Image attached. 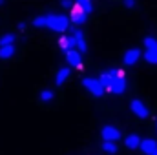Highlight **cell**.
<instances>
[{
	"instance_id": "1",
	"label": "cell",
	"mask_w": 157,
	"mask_h": 155,
	"mask_svg": "<svg viewBox=\"0 0 157 155\" xmlns=\"http://www.w3.org/2000/svg\"><path fill=\"white\" fill-rule=\"evenodd\" d=\"M33 26L35 28H49L57 33H64L70 28V20L64 15H42L33 18Z\"/></svg>"
},
{
	"instance_id": "2",
	"label": "cell",
	"mask_w": 157,
	"mask_h": 155,
	"mask_svg": "<svg viewBox=\"0 0 157 155\" xmlns=\"http://www.w3.org/2000/svg\"><path fill=\"white\" fill-rule=\"evenodd\" d=\"M82 86L93 95V97H102L104 95V84L99 80V78H91V77H84L82 78Z\"/></svg>"
},
{
	"instance_id": "3",
	"label": "cell",
	"mask_w": 157,
	"mask_h": 155,
	"mask_svg": "<svg viewBox=\"0 0 157 155\" xmlns=\"http://www.w3.org/2000/svg\"><path fill=\"white\" fill-rule=\"evenodd\" d=\"M144 46H146V51H144L146 62L157 64V40L154 37H146L144 39Z\"/></svg>"
},
{
	"instance_id": "4",
	"label": "cell",
	"mask_w": 157,
	"mask_h": 155,
	"mask_svg": "<svg viewBox=\"0 0 157 155\" xmlns=\"http://www.w3.org/2000/svg\"><path fill=\"white\" fill-rule=\"evenodd\" d=\"M70 39H71V47H77L80 53H86V40H84V35H82V31L77 29V28H73L71 29V35H70Z\"/></svg>"
},
{
	"instance_id": "5",
	"label": "cell",
	"mask_w": 157,
	"mask_h": 155,
	"mask_svg": "<svg viewBox=\"0 0 157 155\" xmlns=\"http://www.w3.org/2000/svg\"><path fill=\"white\" fill-rule=\"evenodd\" d=\"M86 17H88V13H86L78 4H75V6L71 7V22H73L75 26L84 24V22H86Z\"/></svg>"
},
{
	"instance_id": "6",
	"label": "cell",
	"mask_w": 157,
	"mask_h": 155,
	"mask_svg": "<svg viewBox=\"0 0 157 155\" xmlns=\"http://www.w3.org/2000/svg\"><path fill=\"white\" fill-rule=\"evenodd\" d=\"M130 108H132V112L139 117V119H146V117L150 115L148 108H146V106H144L139 99H133V100H132V104H130Z\"/></svg>"
},
{
	"instance_id": "7",
	"label": "cell",
	"mask_w": 157,
	"mask_h": 155,
	"mask_svg": "<svg viewBox=\"0 0 157 155\" xmlns=\"http://www.w3.org/2000/svg\"><path fill=\"white\" fill-rule=\"evenodd\" d=\"M66 60H68V64H70V66H73V68H80V64H82L80 51L75 49V47L68 49V51H66Z\"/></svg>"
},
{
	"instance_id": "8",
	"label": "cell",
	"mask_w": 157,
	"mask_h": 155,
	"mask_svg": "<svg viewBox=\"0 0 157 155\" xmlns=\"http://www.w3.org/2000/svg\"><path fill=\"white\" fill-rule=\"evenodd\" d=\"M101 135H102L104 141H119L121 139V131L115 126H104L102 131H101Z\"/></svg>"
},
{
	"instance_id": "9",
	"label": "cell",
	"mask_w": 157,
	"mask_h": 155,
	"mask_svg": "<svg viewBox=\"0 0 157 155\" xmlns=\"http://www.w3.org/2000/svg\"><path fill=\"white\" fill-rule=\"evenodd\" d=\"M126 89V78H124V75H119V77L113 78V82H112V86L108 88V91H112V93H122Z\"/></svg>"
},
{
	"instance_id": "10",
	"label": "cell",
	"mask_w": 157,
	"mask_h": 155,
	"mask_svg": "<svg viewBox=\"0 0 157 155\" xmlns=\"http://www.w3.org/2000/svg\"><path fill=\"white\" fill-rule=\"evenodd\" d=\"M139 57H141V51H139L137 47H132V49H128V51L124 53V64L132 66V64H135V62L139 60Z\"/></svg>"
},
{
	"instance_id": "11",
	"label": "cell",
	"mask_w": 157,
	"mask_h": 155,
	"mask_svg": "<svg viewBox=\"0 0 157 155\" xmlns=\"http://www.w3.org/2000/svg\"><path fill=\"white\" fill-rule=\"evenodd\" d=\"M141 137L137 135V133H130L126 139H124V144H126V148H130V150H137V148H141Z\"/></svg>"
},
{
	"instance_id": "12",
	"label": "cell",
	"mask_w": 157,
	"mask_h": 155,
	"mask_svg": "<svg viewBox=\"0 0 157 155\" xmlns=\"http://www.w3.org/2000/svg\"><path fill=\"white\" fill-rule=\"evenodd\" d=\"M141 150L144 152L146 155H152L157 152V142L154 139H144L143 142H141Z\"/></svg>"
},
{
	"instance_id": "13",
	"label": "cell",
	"mask_w": 157,
	"mask_h": 155,
	"mask_svg": "<svg viewBox=\"0 0 157 155\" xmlns=\"http://www.w3.org/2000/svg\"><path fill=\"white\" fill-rule=\"evenodd\" d=\"M15 55V47H13V44H9V46H0V59H11Z\"/></svg>"
},
{
	"instance_id": "14",
	"label": "cell",
	"mask_w": 157,
	"mask_h": 155,
	"mask_svg": "<svg viewBox=\"0 0 157 155\" xmlns=\"http://www.w3.org/2000/svg\"><path fill=\"white\" fill-rule=\"evenodd\" d=\"M68 77H70V68H62V70H59L57 78H55L57 86H62V84L66 82V78H68Z\"/></svg>"
},
{
	"instance_id": "15",
	"label": "cell",
	"mask_w": 157,
	"mask_h": 155,
	"mask_svg": "<svg viewBox=\"0 0 157 155\" xmlns=\"http://www.w3.org/2000/svg\"><path fill=\"white\" fill-rule=\"evenodd\" d=\"M102 150L108 152V153H117V144H115V141H104V142H102Z\"/></svg>"
},
{
	"instance_id": "16",
	"label": "cell",
	"mask_w": 157,
	"mask_h": 155,
	"mask_svg": "<svg viewBox=\"0 0 157 155\" xmlns=\"http://www.w3.org/2000/svg\"><path fill=\"white\" fill-rule=\"evenodd\" d=\"M75 4H78V6L88 13V15L93 11V4H91V0H75Z\"/></svg>"
},
{
	"instance_id": "17",
	"label": "cell",
	"mask_w": 157,
	"mask_h": 155,
	"mask_svg": "<svg viewBox=\"0 0 157 155\" xmlns=\"http://www.w3.org/2000/svg\"><path fill=\"white\" fill-rule=\"evenodd\" d=\"M59 46H60L62 49H66V51L71 49V39H70V37H60V39H59Z\"/></svg>"
},
{
	"instance_id": "18",
	"label": "cell",
	"mask_w": 157,
	"mask_h": 155,
	"mask_svg": "<svg viewBox=\"0 0 157 155\" xmlns=\"http://www.w3.org/2000/svg\"><path fill=\"white\" fill-rule=\"evenodd\" d=\"M51 99H53V91H49V89H42V91H40V100L49 102Z\"/></svg>"
},
{
	"instance_id": "19",
	"label": "cell",
	"mask_w": 157,
	"mask_h": 155,
	"mask_svg": "<svg viewBox=\"0 0 157 155\" xmlns=\"http://www.w3.org/2000/svg\"><path fill=\"white\" fill-rule=\"evenodd\" d=\"M15 42V35H4L2 39H0V46H9V44H13Z\"/></svg>"
},
{
	"instance_id": "20",
	"label": "cell",
	"mask_w": 157,
	"mask_h": 155,
	"mask_svg": "<svg viewBox=\"0 0 157 155\" xmlns=\"http://www.w3.org/2000/svg\"><path fill=\"white\" fill-rule=\"evenodd\" d=\"M60 4H62V7H70V9L73 7V2L71 0H60Z\"/></svg>"
},
{
	"instance_id": "21",
	"label": "cell",
	"mask_w": 157,
	"mask_h": 155,
	"mask_svg": "<svg viewBox=\"0 0 157 155\" xmlns=\"http://www.w3.org/2000/svg\"><path fill=\"white\" fill-rule=\"evenodd\" d=\"M124 6L128 9H132V7H135V0H124Z\"/></svg>"
},
{
	"instance_id": "22",
	"label": "cell",
	"mask_w": 157,
	"mask_h": 155,
	"mask_svg": "<svg viewBox=\"0 0 157 155\" xmlns=\"http://www.w3.org/2000/svg\"><path fill=\"white\" fill-rule=\"evenodd\" d=\"M0 4H4V0H0Z\"/></svg>"
},
{
	"instance_id": "23",
	"label": "cell",
	"mask_w": 157,
	"mask_h": 155,
	"mask_svg": "<svg viewBox=\"0 0 157 155\" xmlns=\"http://www.w3.org/2000/svg\"><path fill=\"white\" fill-rule=\"evenodd\" d=\"M155 128H157V120H155Z\"/></svg>"
},
{
	"instance_id": "24",
	"label": "cell",
	"mask_w": 157,
	"mask_h": 155,
	"mask_svg": "<svg viewBox=\"0 0 157 155\" xmlns=\"http://www.w3.org/2000/svg\"><path fill=\"white\" fill-rule=\"evenodd\" d=\"M152 155H157V152H155V153H152Z\"/></svg>"
}]
</instances>
